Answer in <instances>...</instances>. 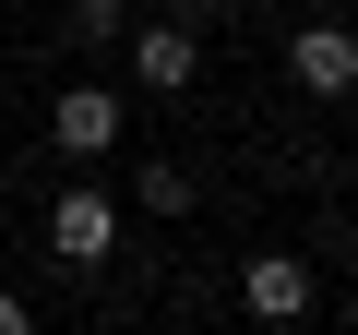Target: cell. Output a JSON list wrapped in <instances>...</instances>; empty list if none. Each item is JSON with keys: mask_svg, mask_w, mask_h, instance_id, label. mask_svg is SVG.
Returning a JSON list of instances; mask_svg holds the SVG:
<instances>
[{"mask_svg": "<svg viewBox=\"0 0 358 335\" xmlns=\"http://www.w3.org/2000/svg\"><path fill=\"white\" fill-rule=\"evenodd\" d=\"M120 60H131L143 96H192V84H203V36H192V13H131Z\"/></svg>", "mask_w": 358, "mask_h": 335, "instance_id": "cell-1", "label": "cell"}, {"mask_svg": "<svg viewBox=\"0 0 358 335\" xmlns=\"http://www.w3.org/2000/svg\"><path fill=\"white\" fill-rule=\"evenodd\" d=\"M120 132H131V96L120 84H60L48 96V144L60 156H120Z\"/></svg>", "mask_w": 358, "mask_h": 335, "instance_id": "cell-2", "label": "cell"}, {"mask_svg": "<svg viewBox=\"0 0 358 335\" xmlns=\"http://www.w3.org/2000/svg\"><path fill=\"white\" fill-rule=\"evenodd\" d=\"M239 311H251V323H310V311H322L310 252H251V264H239Z\"/></svg>", "mask_w": 358, "mask_h": 335, "instance_id": "cell-3", "label": "cell"}, {"mask_svg": "<svg viewBox=\"0 0 358 335\" xmlns=\"http://www.w3.org/2000/svg\"><path fill=\"white\" fill-rule=\"evenodd\" d=\"M48 252H60V264H72V275H96V264H108V252H120V204H108V192H96V180H72V192H60V204H48Z\"/></svg>", "mask_w": 358, "mask_h": 335, "instance_id": "cell-4", "label": "cell"}, {"mask_svg": "<svg viewBox=\"0 0 358 335\" xmlns=\"http://www.w3.org/2000/svg\"><path fill=\"white\" fill-rule=\"evenodd\" d=\"M287 84L299 96H358V25H287Z\"/></svg>", "mask_w": 358, "mask_h": 335, "instance_id": "cell-5", "label": "cell"}, {"mask_svg": "<svg viewBox=\"0 0 358 335\" xmlns=\"http://www.w3.org/2000/svg\"><path fill=\"white\" fill-rule=\"evenodd\" d=\"M131 204H143V216H192V204H203V180H192L179 156H143V168H131Z\"/></svg>", "mask_w": 358, "mask_h": 335, "instance_id": "cell-6", "label": "cell"}, {"mask_svg": "<svg viewBox=\"0 0 358 335\" xmlns=\"http://www.w3.org/2000/svg\"><path fill=\"white\" fill-rule=\"evenodd\" d=\"M131 13H143V0H72V36H84V48L108 60V48L131 36Z\"/></svg>", "mask_w": 358, "mask_h": 335, "instance_id": "cell-7", "label": "cell"}, {"mask_svg": "<svg viewBox=\"0 0 358 335\" xmlns=\"http://www.w3.org/2000/svg\"><path fill=\"white\" fill-rule=\"evenodd\" d=\"M0 335H36V299H13V287H0Z\"/></svg>", "mask_w": 358, "mask_h": 335, "instance_id": "cell-8", "label": "cell"}, {"mask_svg": "<svg viewBox=\"0 0 358 335\" xmlns=\"http://www.w3.org/2000/svg\"><path fill=\"white\" fill-rule=\"evenodd\" d=\"M143 13H192V25H203V13H215V0H143Z\"/></svg>", "mask_w": 358, "mask_h": 335, "instance_id": "cell-9", "label": "cell"}, {"mask_svg": "<svg viewBox=\"0 0 358 335\" xmlns=\"http://www.w3.org/2000/svg\"><path fill=\"white\" fill-rule=\"evenodd\" d=\"M346 13H358V0H346Z\"/></svg>", "mask_w": 358, "mask_h": 335, "instance_id": "cell-10", "label": "cell"}]
</instances>
